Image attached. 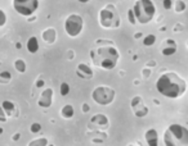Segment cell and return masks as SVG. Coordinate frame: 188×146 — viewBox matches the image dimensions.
<instances>
[{
    "label": "cell",
    "instance_id": "obj_1",
    "mask_svg": "<svg viewBox=\"0 0 188 146\" xmlns=\"http://www.w3.org/2000/svg\"><path fill=\"white\" fill-rule=\"evenodd\" d=\"M156 88L162 96L178 99L187 91V82L175 72H166L157 78Z\"/></svg>",
    "mask_w": 188,
    "mask_h": 146
},
{
    "label": "cell",
    "instance_id": "obj_2",
    "mask_svg": "<svg viewBox=\"0 0 188 146\" xmlns=\"http://www.w3.org/2000/svg\"><path fill=\"white\" fill-rule=\"evenodd\" d=\"M119 51L113 45H103L90 50V59L93 64L106 71H111L117 65Z\"/></svg>",
    "mask_w": 188,
    "mask_h": 146
},
{
    "label": "cell",
    "instance_id": "obj_3",
    "mask_svg": "<svg viewBox=\"0 0 188 146\" xmlns=\"http://www.w3.org/2000/svg\"><path fill=\"white\" fill-rule=\"evenodd\" d=\"M164 146H188V128L170 124L164 132Z\"/></svg>",
    "mask_w": 188,
    "mask_h": 146
},
{
    "label": "cell",
    "instance_id": "obj_4",
    "mask_svg": "<svg viewBox=\"0 0 188 146\" xmlns=\"http://www.w3.org/2000/svg\"><path fill=\"white\" fill-rule=\"evenodd\" d=\"M133 9L135 13L137 21L141 25L150 23L156 14V5L152 0H137Z\"/></svg>",
    "mask_w": 188,
    "mask_h": 146
},
{
    "label": "cell",
    "instance_id": "obj_5",
    "mask_svg": "<svg viewBox=\"0 0 188 146\" xmlns=\"http://www.w3.org/2000/svg\"><path fill=\"white\" fill-rule=\"evenodd\" d=\"M99 25L103 28H119L120 27V16L112 4H108L99 12Z\"/></svg>",
    "mask_w": 188,
    "mask_h": 146
},
{
    "label": "cell",
    "instance_id": "obj_6",
    "mask_svg": "<svg viewBox=\"0 0 188 146\" xmlns=\"http://www.w3.org/2000/svg\"><path fill=\"white\" fill-rule=\"evenodd\" d=\"M116 92L113 88L108 86H98L92 92V99H93L98 105H110L113 100H115Z\"/></svg>",
    "mask_w": 188,
    "mask_h": 146
},
{
    "label": "cell",
    "instance_id": "obj_7",
    "mask_svg": "<svg viewBox=\"0 0 188 146\" xmlns=\"http://www.w3.org/2000/svg\"><path fill=\"white\" fill-rule=\"evenodd\" d=\"M84 28V19L79 14H70L65 21V31L70 37H76Z\"/></svg>",
    "mask_w": 188,
    "mask_h": 146
},
{
    "label": "cell",
    "instance_id": "obj_8",
    "mask_svg": "<svg viewBox=\"0 0 188 146\" xmlns=\"http://www.w3.org/2000/svg\"><path fill=\"white\" fill-rule=\"evenodd\" d=\"M13 8L21 16L30 17L39 8V0H13Z\"/></svg>",
    "mask_w": 188,
    "mask_h": 146
},
{
    "label": "cell",
    "instance_id": "obj_9",
    "mask_svg": "<svg viewBox=\"0 0 188 146\" xmlns=\"http://www.w3.org/2000/svg\"><path fill=\"white\" fill-rule=\"evenodd\" d=\"M130 106H132V109H133L134 115L138 118H143L148 114V108H147V105L143 103V99L141 96L133 97L132 101H130Z\"/></svg>",
    "mask_w": 188,
    "mask_h": 146
},
{
    "label": "cell",
    "instance_id": "obj_10",
    "mask_svg": "<svg viewBox=\"0 0 188 146\" xmlns=\"http://www.w3.org/2000/svg\"><path fill=\"white\" fill-rule=\"evenodd\" d=\"M108 124H110V121L104 114H95L89 121V128H93V130H97V131L106 130L108 127Z\"/></svg>",
    "mask_w": 188,
    "mask_h": 146
},
{
    "label": "cell",
    "instance_id": "obj_11",
    "mask_svg": "<svg viewBox=\"0 0 188 146\" xmlns=\"http://www.w3.org/2000/svg\"><path fill=\"white\" fill-rule=\"evenodd\" d=\"M52 103H53V90L52 88H45V90L41 92L40 96H39L37 105L40 108L48 109L52 106Z\"/></svg>",
    "mask_w": 188,
    "mask_h": 146
},
{
    "label": "cell",
    "instance_id": "obj_12",
    "mask_svg": "<svg viewBox=\"0 0 188 146\" xmlns=\"http://www.w3.org/2000/svg\"><path fill=\"white\" fill-rule=\"evenodd\" d=\"M76 74L83 80H90L94 76V72L86 63H80L76 68Z\"/></svg>",
    "mask_w": 188,
    "mask_h": 146
},
{
    "label": "cell",
    "instance_id": "obj_13",
    "mask_svg": "<svg viewBox=\"0 0 188 146\" xmlns=\"http://www.w3.org/2000/svg\"><path fill=\"white\" fill-rule=\"evenodd\" d=\"M144 140L148 146H159V135L155 128H150L146 131L144 133Z\"/></svg>",
    "mask_w": 188,
    "mask_h": 146
},
{
    "label": "cell",
    "instance_id": "obj_14",
    "mask_svg": "<svg viewBox=\"0 0 188 146\" xmlns=\"http://www.w3.org/2000/svg\"><path fill=\"white\" fill-rule=\"evenodd\" d=\"M164 42H165V46L161 49V53H162V55L170 56V55L174 54V53H177V42H175L174 40L169 38V40L164 41Z\"/></svg>",
    "mask_w": 188,
    "mask_h": 146
},
{
    "label": "cell",
    "instance_id": "obj_15",
    "mask_svg": "<svg viewBox=\"0 0 188 146\" xmlns=\"http://www.w3.org/2000/svg\"><path fill=\"white\" fill-rule=\"evenodd\" d=\"M41 38H43L44 42H46V44H54L55 40H57L55 29L52 28V27L46 28L45 31H43V34H41Z\"/></svg>",
    "mask_w": 188,
    "mask_h": 146
},
{
    "label": "cell",
    "instance_id": "obj_16",
    "mask_svg": "<svg viewBox=\"0 0 188 146\" xmlns=\"http://www.w3.org/2000/svg\"><path fill=\"white\" fill-rule=\"evenodd\" d=\"M1 109L5 114L10 117V115H13V113L16 112V105H14V103H12L9 100H4L1 103Z\"/></svg>",
    "mask_w": 188,
    "mask_h": 146
},
{
    "label": "cell",
    "instance_id": "obj_17",
    "mask_svg": "<svg viewBox=\"0 0 188 146\" xmlns=\"http://www.w3.org/2000/svg\"><path fill=\"white\" fill-rule=\"evenodd\" d=\"M75 114V109L71 104H66L63 108L61 109V117H63L65 119H71Z\"/></svg>",
    "mask_w": 188,
    "mask_h": 146
},
{
    "label": "cell",
    "instance_id": "obj_18",
    "mask_svg": "<svg viewBox=\"0 0 188 146\" xmlns=\"http://www.w3.org/2000/svg\"><path fill=\"white\" fill-rule=\"evenodd\" d=\"M27 50L31 54H35L39 50V42H37V37L32 36L27 40Z\"/></svg>",
    "mask_w": 188,
    "mask_h": 146
},
{
    "label": "cell",
    "instance_id": "obj_19",
    "mask_svg": "<svg viewBox=\"0 0 188 146\" xmlns=\"http://www.w3.org/2000/svg\"><path fill=\"white\" fill-rule=\"evenodd\" d=\"M49 145V141H48L46 137H40V138L32 140L31 142H28L27 146H48Z\"/></svg>",
    "mask_w": 188,
    "mask_h": 146
},
{
    "label": "cell",
    "instance_id": "obj_20",
    "mask_svg": "<svg viewBox=\"0 0 188 146\" xmlns=\"http://www.w3.org/2000/svg\"><path fill=\"white\" fill-rule=\"evenodd\" d=\"M14 68H16V71L18 73H25L26 72V63L23 59H17L16 62H14Z\"/></svg>",
    "mask_w": 188,
    "mask_h": 146
},
{
    "label": "cell",
    "instance_id": "obj_21",
    "mask_svg": "<svg viewBox=\"0 0 188 146\" xmlns=\"http://www.w3.org/2000/svg\"><path fill=\"white\" fill-rule=\"evenodd\" d=\"M174 10H175V13H182V12H184L186 10V3L182 1V0H175Z\"/></svg>",
    "mask_w": 188,
    "mask_h": 146
},
{
    "label": "cell",
    "instance_id": "obj_22",
    "mask_svg": "<svg viewBox=\"0 0 188 146\" xmlns=\"http://www.w3.org/2000/svg\"><path fill=\"white\" fill-rule=\"evenodd\" d=\"M155 42H156V36H155V35H147V36L143 38L144 46H152Z\"/></svg>",
    "mask_w": 188,
    "mask_h": 146
},
{
    "label": "cell",
    "instance_id": "obj_23",
    "mask_svg": "<svg viewBox=\"0 0 188 146\" xmlns=\"http://www.w3.org/2000/svg\"><path fill=\"white\" fill-rule=\"evenodd\" d=\"M12 80V74L9 72H7V71H3L1 73H0V81L3 83H8Z\"/></svg>",
    "mask_w": 188,
    "mask_h": 146
},
{
    "label": "cell",
    "instance_id": "obj_24",
    "mask_svg": "<svg viewBox=\"0 0 188 146\" xmlns=\"http://www.w3.org/2000/svg\"><path fill=\"white\" fill-rule=\"evenodd\" d=\"M59 92H61L62 96H67L68 92H70V85L66 82H63L61 85V87H59Z\"/></svg>",
    "mask_w": 188,
    "mask_h": 146
},
{
    "label": "cell",
    "instance_id": "obj_25",
    "mask_svg": "<svg viewBox=\"0 0 188 146\" xmlns=\"http://www.w3.org/2000/svg\"><path fill=\"white\" fill-rule=\"evenodd\" d=\"M128 19H129V22L132 23V25H135V23L138 22V21H137V17H135V13H134L133 8L128 10Z\"/></svg>",
    "mask_w": 188,
    "mask_h": 146
},
{
    "label": "cell",
    "instance_id": "obj_26",
    "mask_svg": "<svg viewBox=\"0 0 188 146\" xmlns=\"http://www.w3.org/2000/svg\"><path fill=\"white\" fill-rule=\"evenodd\" d=\"M30 131H31V133H34V135H36L41 131V124L40 123H32L31 127H30Z\"/></svg>",
    "mask_w": 188,
    "mask_h": 146
},
{
    "label": "cell",
    "instance_id": "obj_27",
    "mask_svg": "<svg viewBox=\"0 0 188 146\" xmlns=\"http://www.w3.org/2000/svg\"><path fill=\"white\" fill-rule=\"evenodd\" d=\"M162 7L165 8V9H171V8L174 7V3H173L171 0H162Z\"/></svg>",
    "mask_w": 188,
    "mask_h": 146
},
{
    "label": "cell",
    "instance_id": "obj_28",
    "mask_svg": "<svg viewBox=\"0 0 188 146\" xmlns=\"http://www.w3.org/2000/svg\"><path fill=\"white\" fill-rule=\"evenodd\" d=\"M0 16H1V21H0V26H4L5 22H7V17H5V12L0 10Z\"/></svg>",
    "mask_w": 188,
    "mask_h": 146
},
{
    "label": "cell",
    "instance_id": "obj_29",
    "mask_svg": "<svg viewBox=\"0 0 188 146\" xmlns=\"http://www.w3.org/2000/svg\"><path fill=\"white\" fill-rule=\"evenodd\" d=\"M142 74H143V77H146V78H147V77H150L151 71L150 69H144V68H143V69H142Z\"/></svg>",
    "mask_w": 188,
    "mask_h": 146
},
{
    "label": "cell",
    "instance_id": "obj_30",
    "mask_svg": "<svg viewBox=\"0 0 188 146\" xmlns=\"http://www.w3.org/2000/svg\"><path fill=\"white\" fill-rule=\"evenodd\" d=\"M89 109H90V108H89L88 104H86V103L83 104V106H81V110H83V112H84V113H88V112H89Z\"/></svg>",
    "mask_w": 188,
    "mask_h": 146
},
{
    "label": "cell",
    "instance_id": "obj_31",
    "mask_svg": "<svg viewBox=\"0 0 188 146\" xmlns=\"http://www.w3.org/2000/svg\"><path fill=\"white\" fill-rule=\"evenodd\" d=\"M44 86V80L43 78H39L36 81V87H43Z\"/></svg>",
    "mask_w": 188,
    "mask_h": 146
},
{
    "label": "cell",
    "instance_id": "obj_32",
    "mask_svg": "<svg viewBox=\"0 0 188 146\" xmlns=\"http://www.w3.org/2000/svg\"><path fill=\"white\" fill-rule=\"evenodd\" d=\"M183 26H182V25H177V26H175V27H174V32H178V31H183Z\"/></svg>",
    "mask_w": 188,
    "mask_h": 146
},
{
    "label": "cell",
    "instance_id": "obj_33",
    "mask_svg": "<svg viewBox=\"0 0 188 146\" xmlns=\"http://www.w3.org/2000/svg\"><path fill=\"white\" fill-rule=\"evenodd\" d=\"M19 133H14V136H13V140L14 141H18V138H19Z\"/></svg>",
    "mask_w": 188,
    "mask_h": 146
},
{
    "label": "cell",
    "instance_id": "obj_34",
    "mask_svg": "<svg viewBox=\"0 0 188 146\" xmlns=\"http://www.w3.org/2000/svg\"><path fill=\"white\" fill-rule=\"evenodd\" d=\"M139 37H142V34H141V32H138V34H135V36H134V38H139Z\"/></svg>",
    "mask_w": 188,
    "mask_h": 146
},
{
    "label": "cell",
    "instance_id": "obj_35",
    "mask_svg": "<svg viewBox=\"0 0 188 146\" xmlns=\"http://www.w3.org/2000/svg\"><path fill=\"white\" fill-rule=\"evenodd\" d=\"M153 65H156V62H150L148 63V67H153Z\"/></svg>",
    "mask_w": 188,
    "mask_h": 146
},
{
    "label": "cell",
    "instance_id": "obj_36",
    "mask_svg": "<svg viewBox=\"0 0 188 146\" xmlns=\"http://www.w3.org/2000/svg\"><path fill=\"white\" fill-rule=\"evenodd\" d=\"M77 1H80V3H89L90 0H77Z\"/></svg>",
    "mask_w": 188,
    "mask_h": 146
},
{
    "label": "cell",
    "instance_id": "obj_37",
    "mask_svg": "<svg viewBox=\"0 0 188 146\" xmlns=\"http://www.w3.org/2000/svg\"><path fill=\"white\" fill-rule=\"evenodd\" d=\"M16 46H17V49H21V47H22V45H21V44H17Z\"/></svg>",
    "mask_w": 188,
    "mask_h": 146
},
{
    "label": "cell",
    "instance_id": "obj_38",
    "mask_svg": "<svg viewBox=\"0 0 188 146\" xmlns=\"http://www.w3.org/2000/svg\"><path fill=\"white\" fill-rule=\"evenodd\" d=\"M48 146H54V145H53V144H49V145H48Z\"/></svg>",
    "mask_w": 188,
    "mask_h": 146
},
{
    "label": "cell",
    "instance_id": "obj_39",
    "mask_svg": "<svg viewBox=\"0 0 188 146\" xmlns=\"http://www.w3.org/2000/svg\"><path fill=\"white\" fill-rule=\"evenodd\" d=\"M128 146H134V145H128Z\"/></svg>",
    "mask_w": 188,
    "mask_h": 146
},
{
    "label": "cell",
    "instance_id": "obj_40",
    "mask_svg": "<svg viewBox=\"0 0 188 146\" xmlns=\"http://www.w3.org/2000/svg\"><path fill=\"white\" fill-rule=\"evenodd\" d=\"M187 47H188V41H187Z\"/></svg>",
    "mask_w": 188,
    "mask_h": 146
}]
</instances>
